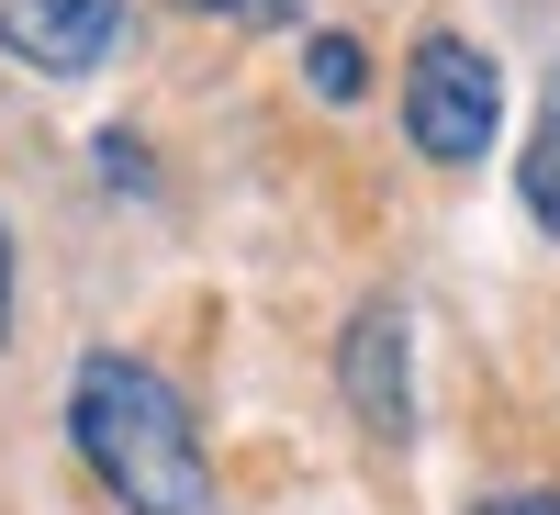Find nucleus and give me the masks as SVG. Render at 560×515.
Instances as JSON below:
<instances>
[{"mask_svg":"<svg viewBox=\"0 0 560 515\" xmlns=\"http://www.w3.org/2000/svg\"><path fill=\"white\" fill-rule=\"evenodd\" d=\"M191 12H236V23H280L292 0H191Z\"/></svg>","mask_w":560,"mask_h":515,"instance_id":"7","label":"nucleus"},{"mask_svg":"<svg viewBox=\"0 0 560 515\" xmlns=\"http://www.w3.org/2000/svg\"><path fill=\"white\" fill-rule=\"evenodd\" d=\"M337 382H348L359 426L382 437V448H404V437H415V348H404V303H370V314L348 325Z\"/></svg>","mask_w":560,"mask_h":515,"instance_id":"3","label":"nucleus"},{"mask_svg":"<svg viewBox=\"0 0 560 515\" xmlns=\"http://www.w3.org/2000/svg\"><path fill=\"white\" fill-rule=\"evenodd\" d=\"M482 515H560L549 493H504V504H482Z\"/></svg>","mask_w":560,"mask_h":515,"instance_id":"9","label":"nucleus"},{"mask_svg":"<svg viewBox=\"0 0 560 515\" xmlns=\"http://www.w3.org/2000/svg\"><path fill=\"white\" fill-rule=\"evenodd\" d=\"M0 337H12V224H0Z\"/></svg>","mask_w":560,"mask_h":515,"instance_id":"8","label":"nucleus"},{"mask_svg":"<svg viewBox=\"0 0 560 515\" xmlns=\"http://www.w3.org/2000/svg\"><path fill=\"white\" fill-rule=\"evenodd\" d=\"M493 124H504V79L482 45H459V34H427L415 45V68H404V134H415V157H438V168H471L493 147Z\"/></svg>","mask_w":560,"mask_h":515,"instance_id":"2","label":"nucleus"},{"mask_svg":"<svg viewBox=\"0 0 560 515\" xmlns=\"http://www.w3.org/2000/svg\"><path fill=\"white\" fill-rule=\"evenodd\" d=\"M303 79H314V102H359V90H370V57H359L348 34H314V45H303Z\"/></svg>","mask_w":560,"mask_h":515,"instance_id":"6","label":"nucleus"},{"mask_svg":"<svg viewBox=\"0 0 560 515\" xmlns=\"http://www.w3.org/2000/svg\"><path fill=\"white\" fill-rule=\"evenodd\" d=\"M124 34V0H0V45L45 79H90Z\"/></svg>","mask_w":560,"mask_h":515,"instance_id":"4","label":"nucleus"},{"mask_svg":"<svg viewBox=\"0 0 560 515\" xmlns=\"http://www.w3.org/2000/svg\"><path fill=\"white\" fill-rule=\"evenodd\" d=\"M527 213L560 236V79H549V102H538V134H527Z\"/></svg>","mask_w":560,"mask_h":515,"instance_id":"5","label":"nucleus"},{"mask_svg":"<svg viewBox=\"0 0 560 515\" xmlns=\"http://www.w3.org/2000/svg\"><path fill=\"white\" fill-rule=\"evenodd\" d=\"M68 437L79 459L102 471V493L124 515H213V459H202V426L147 359L124 348H90L79 382H68Z\"/></svg>","mask_w":560,"mask_h":515,"instance_id":"1","label":"nucleus"}]
</instances>
